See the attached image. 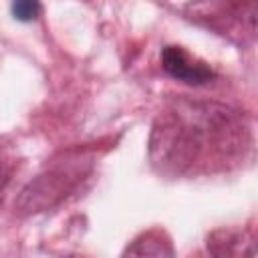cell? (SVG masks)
Wrapping results in <instances>:
<instances>
[{"label":"cell","instance_id":"obj_4","mask_svg":"<svg viewBox=\"0 0 258 258\" xmlns=\"http://www.w3.org/2000/svg\"><path fill=\"white\" fill-rule=\"evenodd\" d=\"M206 250L210 258H254V238L240 228H218L208 234Z\"/></svg>","mask_w":258,"mask_h":258},{"label":"cell","instance_id":"obj_2","mask_svg":"<svg viewBox=\"0 0 258 258\" xmlns=\"http://www.w3.org/2000/svg\"><path fill=\"white\" fill-rule=\"evenodd\" d=\"M91 163L81 157H71L36 175L20 191L16 210L20 214H36L60 204L89 173Z\"/></svg>","mask_w":258,"mask_h":258},{"label":"cell","instance_id":"obj_1","mask_svg":"<svg viewBox=\"0 0 258 258\" xmlns=\"http://www.w3.org/2000/svg\"><path fill=\"white\" fill-rule=\"evenodd\" d=\"M248 145V127L238 111L218 103L181 101L161 113L149 135L151 165L165 175H185L204 163H224Z\"/></svg>","mask_w":258,"mask_h":258},{"label":"cell","instance_id":"obj_3","mask_svg":"<svg viewBox=\"0 0 258 258\" xmlns=\"http://www.w3.org/2000/svg\"><path fill=\"white\" fill-rule=\"evenodd\" d=\"M161 67L169 77L196 87L216 79V73L210 64L191 56L183 46H175V44H169L161 50Z\"/></svg>","mask_w":258,"mask_h":258},{"label":"cell","instance_id":"obj_5","mask_svg":"<svg viewBox=\"0 0 258 258\" xmlns=\"http://www.w3.org/2000/svg\"><path fill=\"white\" fill-rule=\"evenodd\" d=\"M121 258H175V252L165 232L147 230L125 248Z\"/></svg>","mask_w":258,"mask_h":258},{"label":"cell","instance_id":"obj_6","mask_svg":"<svg viewBox=\"0 0 258 258\" xmlns=\"http://www.w3.org/2000/svg\"><path fill=\"white\" fill-rule=\"evenodd\" d=\"M10 10H12V16H14L16 20H20V22H30V20H34V18L40 14L42 6H40V2H36V0H20V2H14V4L10 6Z\"/></svg>","mask_w":258,"mask_h":258}]
</instances>
